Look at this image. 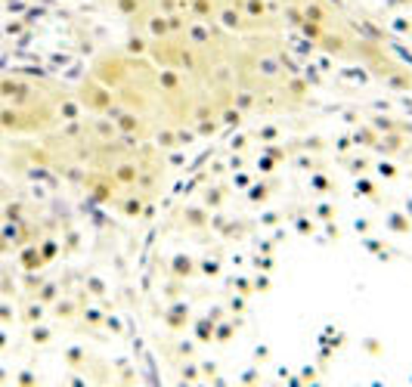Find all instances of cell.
Instances as JSON below:
<instances>
[{
	"label": "cell",
	"mask_w": 412,
	"mask_h": 387,
	"mask_svg": "<svg viewBox=\"0 0 412 387\" xmlns=\"http://www.w3.org/2000/svg\"><path fill=\"white\" fill-rule=\"evenodd\" d=\"M130 263L161 387H412V112L227 130Z\"/></svg>",
	"instance_id": "obj_1"
}]
</instances>
